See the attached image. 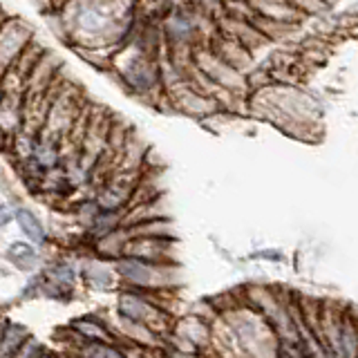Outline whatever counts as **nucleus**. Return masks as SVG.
Returning a JSON list of instances; mask_svg holds the SVG:
<instances>
[{"instance_id": "1", "label": "nucleus", "mask_w": 358, "mask_h": 358, "mask_svg": "<svg viewBox=\"0 0 358 358\" xmlns=\"http://www.w3.org/2000/svg\"><path fill=\"white\" fill-rule=\"evenodd\" d=\"M16 222L20 224L22 233L27 235L29 240L34 242H45V231H43V224L36 220V215L29 210V208H18L16 210Z\"/></svg>"}, {"instance_id": "2", "label": "nucleus", "mask_w": 358, "mask_h": 358, "mask_svg": "<svg viewBox=\"0 0 358 358\" xmlns=\"http://www.w3.org/2000/svg\"><path fill=\"white\" fill-rule=\"evenodd\" d=\"M119 268H121L123 275H126L128 280H132V282H137V285H150L152 282V268L143 262L126 260V262H121Z\"/></svg>"}, {"instance_id": "3", "label": "nucleus", "mask_w": 358, "mask_h": 358, "mask_svg": "<svg viewBox=\"0 0 358 358\" xmlns=\"http://www.w3.org/2000/svg\"><path fill=\"white\" fill-rule=\"evenodd\" d=\"M9 257H11V260H14L18 266H29V264L34 262V257H36V251H34L29 244L16 242V244H11Z\"/></svg>"}, {"instance_id": "4", "label": "nucleus", "mask_w": 358, "mask_h": 358, "mask_svg": "<svg viewBox=\"0 0 358 358\" xmlns=\"http://www.w3.org/2000/svg\"><path fill=\"white\" fill-rule=\"evenodd\" d=\"M85 352L87 354H101V356H121V352L115 350V347H87Z\"/></svg>"}, {"instance_id": "5", "label": "nucleus", "mask_w": 358, "mask_h": 358, "mask_svg": "<svg viewBox=\"0 0 358 358\" xmlns=\"http://www.w3.org/2000/svg\"><path fill=\"white\" fill-rule=\"evenodd\" d=\"M9 222V215H7V208L0 206V227H5V224Z\"/></svg>"}]
</instances>
